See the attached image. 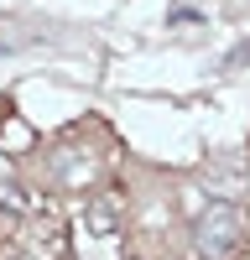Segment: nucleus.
<instances>
[{
  "label": "nucleus",
  "mask_w": 250,
  "mask_h": 260,
  "mask_svg": "<svg viewBox=\"0 0 250 260\" xmlns=\"http://www.w3.org/2000/svg\"><path fill=\"white\" fill-rule=\"evenodd\" d=\"M245 245V208L240 203H208L193 219V250L198 260H229Z\"/></svg>",
  "instance_id": "f257e3e1"
},
{
  "label": "nucleus",
  "mask_w": 250,
  "mask_h": 260,
  "mask_svg": "<svg viewBox=\"0 0 250 260\" xmlns=\"http://www.w3.org/2000/svg\"><path fill=\"white\" fill-rule=\"evenodd\" d=\"M0 260H32V255H0Z\"/></svg>",
  "instance_id": "39448f33"
},
{
  "label": "nucleus",
  "mask_w": 250,
  "mask_h": 260,
  "mask_svg": "<svg viewBox=\"0 0 250 260\" xmlns=\"http://www.w3.org/2000/svg\"><path fill=\"white\" fill-rule=\"evenodd\" d=\"M89 229L99 234V240H110V234L120 229V213H115L110 198H94V203H89Z\"/></svg>",
  "instance_id": "7ed1b4c3"
},
{
  "label": "nucleus",
  "mask_w": 250,
  "mask_h": 260,
  "mask_svg": "<svg viewBox=\"0 0 250 260\" xmlns=\"http://www.w3.org/2000/svg\"><path fill=\"white\" fill-rule=\"evenodd\" d=\"M99 167H104V151L83 146L78 130H73V136H63V141L47 151V182H52L57 192H83V187L99 177Z\"/></svg>",
  "instance_id": "f03ea898"
},
{
  "label": "nucleus",
  "mask_w": 250,
  "mask_h": 260,
  "mask_svg": "<svg viewBox=\"0 0 250 260\" xmlns=\"http://www.w3.org/2000/svg\"><path fill=\"white\" fill-rule=\"evenodd\" d=\"M245 57H250V42H240V47H235V52H229V57H224V68H240V62H245Z\"/></svg>",
  "instance_id": "20e7f679"
},
{
  "label": "nucleus",
  "mask_w": 250,
  "mask_h": 260,
  "mask_svg": "<svg viewBox=\"0 0 250 260\" xmlns=\"http://www.w3.org/2000/svg\"><path fill=\"white\" fill-rule=\"evenodd\" d=\"M131 260H136V255H131Z\"/></svg>",
  "instance_id": "423d86ee"
}]
</instances>
